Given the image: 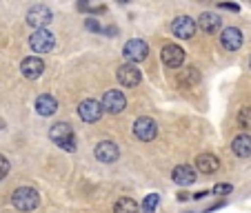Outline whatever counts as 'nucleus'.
I'll use <instances>...</instances> for the list:
<instances>
[{
	"label": "nucleus",
	"instance_id": "1a4fd4ad",
	"mask_svg": "<svg viewBox=\"0 0 251 213\" xmlns=\"http://www.w3.org/2000/svg\"><path fill=\"white\" fill-rule=\"evenodd\" d=\"M196 20L189 18V16H178V18L171 23V33H174L176 38H180V40H189L194 38V33H196Z\"/></svg>",
	"mask_w": 251,
	"mask_h": 213
},
{
	"label": "nucleus",
	"instance_id": "9d476101",
	"mask_svg": "<svg viewBox=\"0 0 251 213\" xmlns=\"http://www.w3.org/2000/svg\"><path fill=\"white\" fill-rule=\"evenodd\" d=\"M116 76H118L120 85L127 87V89H131V87H138V85H140V80H142L140 69H138L136 65H129V62H125V65L118 67Z\"/></svg>",
	"mask_w": 251,
	"mask_h": 213
},
{
	"label": "nucleus",
	"instance_id": "39448f33",
	"mask_svg": "<svg viewBox=\"0 0 251 213\" xmlns=\"http://www.w3.org/2000/svg\"><path fill=\"white\" fill-rule=\"evenodd\" d=\"M123 56H125V60H127L129 65L142 62L145 58L149 56V45L145 43V40H140V38H133L123 47Z\"/></svg>",
	"mask_w": 251,
	"mask_h": 213
},
{
	"label": "nucleus",
	"instance_id": "a878e982",
	"mask_svg": "<svg viewBox=\"0 0 251 213\" xmlns=\"http://www.w3.org/2000/svg\"><path fill=\"white\" fill-rule=\"evenodd\" d=\"M85 27L89 29V31H100V23H98L96 18H91V16L85 20Z\"/></svg>",
	"mask_w": 251,
	"mask_h": 213
},
{
	"label": "nucleus",
	"instance_id": "a211bd4d",
	"mask_svg": "<svg viewBox=\"0 0 251 213\" xmlns=\"http://www.w3.org/2000/svg\"><path fill=\"white\" fill-rule=\"evenodd\" d=\"M58 109V100L53 98V95L49 94H43L36 98V111H38L40 116H45V118H49V116H53Z\"/></svg>",
	"mask_w": 251,
	"mask_h": 213
},
{
	"label": "nucleus",
	"instance_id": "20e7f679",
	"mask_svg": "<svg viewBox=\"0 0 251 213\" xmlns=\"http://www.w3.org/2000/svg\"><path fill=\"white\" fill-rule=\"evenodd\" d=\"M100 107H102V111L116 116V114H120V111H125V107H127V95H125L120 89L104 91L102 100H100Z\"/></svg>",
	"mask_w": 251,
	"mask_h": 213
},
{
	"label": "nucleus",
	"instance_id": "412c9836",
	"mask_svg": "<svg viewBox=\"0 0 251 213\" xmlns=\"http://www.w3.org/2000/svg\"><path fill=\"white\" fill-rule=\"evenodd\" d=\"M114 213H138V202L133 198H120L114 204Z\"/></svg>",
	"mask_w": 251,
	"mask_h": 213
},
{
	"label": "nucleus",
	"instance_id": "f3484780",
	"mask_svg": "<svg viewBox=\"0 0 251 213\" xmlns=\"http://www.w3.org/2000/svg\"><path fill=\"white\" fill-rule=\"evenodd\" d=\"M171 178H174L176 185L189 187L196 182V171H194V166H189V165H178L174 169V173H171Z\"/></svg>",
	"mask_w": 251,
	"mask_h": 213
},
{
	"label": "nucleus",
	"instance_id": "f03ea898",
	"mask_svg": "<svg viewBox=\"0 0 251 213\" xmlns=\"http://www.w3.org/2000/svg\"><path fill=\"white\" fill-rule=\"evenodd\" d=\"M11 204L18 211H33L40 204V195L33 187H18L14 191V195H11Z\"/></svg>",
	"mask_w": 251,
	"mask_h": 213
},
{
	"label": "nucleus",
	"instance_id": "dca6fc26",
	"mask_svg": "<svg viewBox=\"0 0 251 213\" xmlns=\"http://www.w3.org/2000/svg\"><path fill=\"white\" fill-rule=\"evenodd\" d=\"M196 27L204 33H216V31H220V27H223V20H220L216 14H211V11H204V14L198 16Z\"/></svg>",
	"mask_w": 251,
	"mask_h": 213
},
{
	"label": "nucleus",
	"instance_id": "b1692460",
	"mask_svg": "<svg viewBox=\"0 0 251 213\" xmlns=\"http://www.w3.org/2000/svg\"><path fill=\"white\" fill-rule=\"evenodd\" d=\"M9 169H11V165H9V160H7V156L0 153V180H5L7 173H9Z\"/></svg>",
	"mask_w": 251,
	"mask_h": 213
},
{
	"label": "nucleus",
	"instance_id": "6e6552de",
	"mask_svg": "<svg viewBox=\"0 0 251 213\" xmlns=\"http://www.w3.org/2000/svg\"><path fill=\"white\" fill-rule=\"evenodd\" d=\"M94 153H96V160H100L102 165H114V162L120 158L118 144H116V142H111V140L98 142V144H96V149H94Z\"/></svg>",
	"mask_w": 251,
	"mask_h": 213
},
{
	"label": "nucleus",
	"instance_id": "4be33fe9",
	"mask_svg": "<svg viewBox=\"0 0 251 213\" xmlns=\"http://www.w3.org/2000/svg\"><path fill=\"white\" fill-rule=\"evenodd\" d=\"M158 202H160V195L158 193L145 195V200H142V213H153L156 207H158Z\"/></svg>",
	"mask_w": 251,
	"mask_h": 213
},
{
	"label": "nucleus",
	"instance_id": "2eb2a0df",
	"mask_svg": "<svg viewBox=\"0 0 251 213\" xmlns=\"http://www.w3.org/2000/svg\"><path fill=\"white\" fill-rule=\"evenodd\" d=\"M196 169H198L200 173H204V175L216 173V171L220 169L218 156H213V153H200V156L196 158Z\"/></svg>",
	"mask_w": 251,
	"mask_h": 213
},
{
	"label": "nucleus",
	"instance_id": "6ab92c4d",
	"mask_svg": "<svg viewBox=\"0 0 251 213\" xmlns=\"http://www.w3.org/2000/svg\"><path fill=\"white\" fill-rule=\"evenodd\" d=\"M231 151L236 153L238 158H249L251 156V136H247V133L236 136L231 142Z\"/></svg>",
	"mask_w": 251,
	"mask_h": 213
},
{
	"label": "nucleus",
	"instance_id": "5701e85b",
	"mask_svg": "<svg viewBox=\"0 0 251 213\" xmlns=\"http://www.w3.org/2000/svg\"><path fill=\"white\" fill-rule=\"evenodd\" d=\"M238 124L242 129H251V107H242L238 111Z\"/></svg>",
	"mask_w": 251,
	"mask_h": 213
},
{
	"label": "nucleus",
	"instance_id": "393cba45",
	"mask_svg": "<svg viewBox=\"0 0 251 213\" xmlns=\"http://www.w3.org/2000/svg\"><path fill=\"white\" fill-rule=\"evenodd\" d=\"M231 191H233L231 185H216V187L211 189V193H213V195H227V193H231Z\"/></svg>",
	"mask_w": 251,
	"mask_h": 213
},
{
	"label": "nucleus",
	"instance_id": "0eeeda50",
	"mask_svg": "<svg viewBox=\"0 0 251 213\" xmlns=\"http://www.w3.org/2000/svg\"><path fill=\"white\" fill-rule=\"evenodd\" d=\"M51 20H53V14L47 5H33L31 9L27 11V24L33 27V31H36V29H45Z\"/></svg>",
	"mask_w": 251,
	"mask_h": 213
},
{
	"label": "nucleus",
	"instance_id": "c85d7f7f",
	"mask_svg": "<svg viewBox=\"0 0 251 213\" xmlns=\"http://www.w3.org/2000/svg\"><path fill=\"white\" fill-rule=\"evenodd\" d=\"M249 67H251V60H249Z\"/></svg>",
	"mask_w": 251,
	"mask_h": 213
},
{
	"label": "nucleus",
	"instance_id": "9b49d317",
	"mask_svg": "<svg viewBox=\"0 0 251 213\" xmlns=\"http://www.w3.org/2000/svg\"><path fill=\"white\" fill-rule=\"evenodd\" d=\"M102 114L104 111H102V107H100V102L94 98H87L78 104V116H80L85 122H98V120L102 118Z\"/></svg>",
	"mask_w": 251,
	"mask_h": 213
},
{
	"label": "nucleus",
	"instance_id": "cd10ccee",
	"mask_svg": "<svg viewBox=\"0 0 251 213\" xmlns=\"http://www.w3.org/2000/svg\"><path fill=\"white\" fill-rule=\"evenodd\" d=\"M207 195V191H198V193H194V200H200V198H204Z\"/></svg>",
	"mask_w": 251,
	"mask_h": 213
},
{
	"label": "nucleus",
	"instance_id": "aec40b11",
	"mask_svg": "<svg viewBox=\"0 0 251 213\" xmlns=\"http://www.w3.org/2000/svg\"><path fill=\"white\" fill-rule=\"evenodd\" d=\"M196 82H200V73L194 69V67L185 69V71H182V76L178 78V85H180V87H187V89H191Z\"/></svg>",
	"mask_w": 251,
	"mask_h": 213
},
{
	"label": "nucleus",
	"instance_id": "ddd939ff",
	"mask_svg": "<svg viewBox=\"0 0 251 213\" xmlns=\"http://www.w3.org/2000/svg\"><path fill=\"white\" fill-rule=\"evenodd\" d=\"M160 60L165 62L167 67H171V69L182 67V62H185V49H182L180 45H165L160 51Z\"/></svg>",
	"mask_w": 251,
	"mask_h": 213
},
{
	"label": "nucleus",
	"instance_id": "bb28decb",
	"mask_svg": "<svg viewBox=\"0 0 251 213\" xmlns=\"http://www.w3.org/2000/svg\"><path fill=\"white\" fill-rule=\"evenodd\" d=\"M220 9H229V11H240V7L238 5H233V2H220Z\"/></svg>",
	"mask_w": 251,
	"mask_h": 213
},
{
	"label": "nucleus",
	"instance_id": "7ed1b4c3",
	"mask_svg": "<svg viewBox=\"0 0 251 213\" xmlns=\"http://www.w3.org/2000/svg\"><path fill=\"white\" fill-rule=\"evenodd\" d=\"M29 47L36 53H49L56 47V36L47 29H36V31L29 36Z\"/></svg>",
	"mask_w": 251,
	"mask_h": 213
},
{
	"label": "nucleus",
	"instance_id": "f8f14e48",
	"mask_svg": "<svg viewBox=\"0 0 251 213\" xmlns=\"http://www.w3.org/2000/svg\"><path fill=\"white\" fill-rule=\"evenodd\" d=\"M245 43V36L238 27H225L223 33H220V45H223L227 51H238Z\"/></svg>",
	"mask_w": 251,
	"mask_h": 213
},
{
	"label": "nucleus",
	"instance_id": "4468645a",
	"mask_svg": "<svg viewBox=\"0 0 251 213\" xmlns=\"http://www.w3.org/2000/svg\"><path fill=\"white\" fill-rule=\"evenodd\" d=\"M45 71V62L38 56H29L20 62V73H23L27 80H38Z\"/></svg>",
	"mask_w": 251,
	"mask_h": 213
},
{
	"label": "nucleus",
	"instance_id": "f257e3e1",
	"mask_svg": "<svg viewBox=\"0 0 251 213\" xmlns=\"http://www.w3.org/2000/svg\"><path fill=\"white\" fill-rule=\"evenodd\" d=\"M49 138L56 147H60L62 151L74 153L76 151V138H74V129L67 122H56L51 129H49Z\"/></svg>",
	"mask_w": 251,
	"mask_h": 213
},
{
	"label": "nucleus",
	"instance_id": "423d86ee",
	"mask_svg": "<svg viewBox=\"0 0 251 213\" xmlns=\"http://www.w3.org/2000/svg\"><path fill=\"white\" fill-rule=\"evenodd\" d=\"M133 136L140 142H151L158 136V124L153 118L149 116H140V118L133 122Z\"/></svg>",
	"mask_w": 251,
	"mask_h": 213
}]
</instances>
